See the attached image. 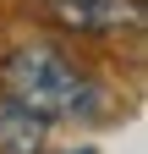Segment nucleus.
<instances>
[{"instance_id": "nucleus-2", "label": "nucleus", "mask_w": 148, "mask_h": 154, "mask_svg": "<svg viewBox=\"0 0 148 154\" xmlns=\"http://www.w3.org/2000/svg\"><path fill=\"white\" fill-rule=\"evenodd\" d=\"M55 22L77 33H121L143 22V0H55Z\"/></svg>"}, {"instance_id": "nucleus-1", "label": "nucleus", "mask_w": 148, "mask_h": 154, "mask_svg": "<svg viewBox=\"0 0 148 154\" xmlns=\"http://www.w3.org/2000/svg\"><path fill=\"white\" fill-rule=\"evenodd\" d=\"M0 94L16 99V105H28L44 121H61V116H88L99 88L55 44H22V50H11L0 61Z\"/></svg>"}, {"instance_id": "nucleus-3", "label": "nucleus", "mask_w": 148, "mask_h": 154, "mask_svg": "<svg viewBox=\"0 0 148 154\" xmlns=\"http://www.w3.org/2000/svg\"><path fill=\"white\" fill-rule=\"evenodd\" d=\"M44 132H49L44 116H33L28 105H16V99L0 94V154H39Z\"/></svg>"}, {"instance_id": "nucleus-4", "label": "nucleus", "mask_w": 148, "mask_h": 154, "mask_svg": "<svg viewBox=\"0 0 148 154\" xmlns=\"http://www.w3.org/2000/svg\"><path fill=\"white\" fill-rule=\"evenodd\" d=\"M82 154H93V149H82Z\"/></svg>"}]
</instances>
